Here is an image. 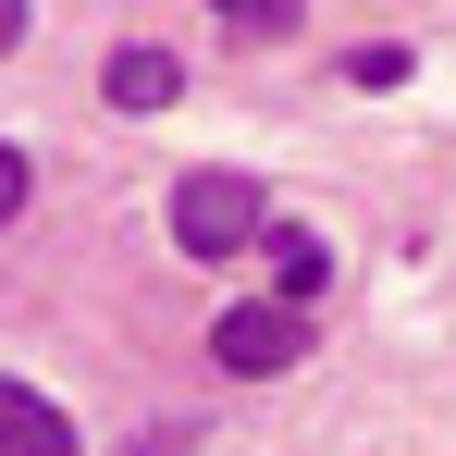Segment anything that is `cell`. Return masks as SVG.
<instances>
[{
	"mask_svg": "<svg viewBox=\"0 0 456 456\" xmlns=\"http://www.w3.org/2000/svg\"><path fill=\"white\" fill-rule=\"evenodd\" d=\"M259 223H272L259 173H185L173 185V247L185 259H234V247H259Z\"/></svg>",
	"mask_w": 456,
	"mask_h": 456,
	"instance_id": "6da1fadb",
	"label": "cell"
},
{
	"mask_svg": "<svg viewBox=\"0 0 456 456\" xmlns=\"http://www.w3.org/2000/svg\"><path fill=\"white\" fill-rule=\"evenodd\" d=\"M297 358H308V308H284V297H247V308L210 321V370L223 382H272V370H297Z\"/></svg>",
	"mask_w": 456,
	"mask_h": 456,
	"instance_id": "7a4b0ae2",
	"label": "cell"
},
{
	"mask_svg": "<svg viewBox=\"0 0 456 456\" xmlns=\"http://www.w3.org/2000/svg\"><path fill=\"white\" fill-rule=\"evenodd\" d=\"M173 86H185V62L149 50V37H124V50L99 62V99H111V111H173Z\"/></svg>",
	"mask_w": 456,
	"mask_h": 456,
	"instance_id": "3957f363",
	"label": "cell"
},
{
	"mask_svg": "<svg viewBox=\"0 0 456 456\" xmlns=\"http://www.w3.org/2000/svg\"><path fill=\"white\" fill-rule=\"evenodd\" d=\"M259 247H272V297L284 308H321V284H333V247L308 223H259Z\"/></svg>",
	"mask_w": 456,
	"mask_h": 456,
	"instance_id": "277c9868",
	"label": "cell"
},
{
	"mask_svg": "<svg viewBox=\"0 0 456 456\" xmlns=\"http://www.w3.org/2000/svg\"><path fill=\"white\" fill-rule=\"evenodd\" d=\"M0 456H75V419L37 382H0Z\"/></svg>",
	"mask_w": 456,
	"mask_h": 456,
	"instance_id": "5b68a950",
	"label": "cell"
},
{
	"mask_svg": "<svg viewBox=\"0 0 456 456\" xmlns=\"http://www.w3.org/2000/svg\"><path fill=\"white\" fill-rule=\"evenodd\" d=\"M346 86H407V50L370 37V50H346Z\"/></svg>",
	"mask_w": 456,
	"mask_h": 456,
	"instance_id": "8992f818",
	"label": "cell"
},
{
	"mask_svg": "<svg viewBox=\"0 0 456 456\" xmlns=\"http://www.w3.org/2000/svg\"><path fill=\"white\" fill-rule=\"evenodd\" d=\"M234 37H272V25H297V0H210Z\"/></svg>",
	"mask_w": 456,
	"mask_h": 456,
	"instance_id": "52a82bcc",
	"label": "cell"
},
{
	"mask_svg": "<svg viewBox=\"0 0 456 456\" xmlns=\"http://www.w3.org/2000/svg\"><path fill=\"white\" fill-rule=\"evenodd\" d=\"M25 185H37V173H25V149H0V223L25 210Z\"/></svg>",
	"mask_w": 456,
	"mask_h": 456,
	"instance_id": "ba28073f",
	"label": "cell"
},
{
	"mask_svg": "<svg viewBox=\"0 0 456 456\" xmlns=\"http://www.w3.org/2000/svg\"><path fill=\"white\" fill-rule=\"evenodd\" d=\"M12 37H25V0H0V50H12Z\"/></svg>",
	"mask_w": 456,
	"mask_h": 456,
	"instance_id": "9c48e42d",
	"label": "cell"
}]
</instances>
